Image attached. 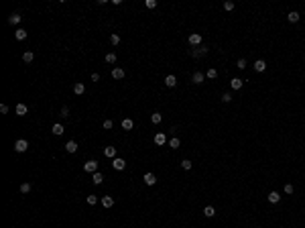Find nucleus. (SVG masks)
<instances>
[{"label": "nucleus", "mask_w": 305, "mask_h": 228, "mask_svg": "<svg viewBox=\"0 0 305 228\" xmlns=\"http://www.w3.org/2000/svg\"><path fill=\"white\" fill-rule=\"evenodd\" d=\"M27 149H29V141H27V139H19V141L14 143V151H16V153H25Z\"/></svg>", "instance_id": "f257e3e1"}, {"label": "nucleus", "mask_w": 305, "mask_h": 228, "mask_svg": "<svg viewBox=\"0 0 305 228\" xmlns=\"http://www.w3.org/2000/svg\"><path fill=\"white\" fill-rule=\"evenodd\" d=\"M83 171H88V173L94 175L96 171H98V161H86L83 163Z\"/></svg>", "instance_id": "f03ea898"}, {"label": "nucleus", "mask_w": 305, "mask_h": 228, "mask_svg": "<svg viewBox=\"0 0 305 228\" xmlns=\"http://www.w3.org/2000/svg\"><path fill=\"white\" fill-rule=\"evenodd\" d=\"M189 53H191V57H203V55L208 53V47H205V45H199L197 49H191Z\"/></svg>", "instance_id": "7ed1b4c3"}, {"label": "nucleus", "mask_w": 305, "mask_h": 228, "mask_svg": "<svg viewBox=\"0 0 305 228\" xmlns=\"http://www.w3.org/2000/svg\"><path fill=\"white\" fill-rule=\"evenodd\" d=\"M112 167H114L116 171H122V169L126 167V161L120 159V157H116V159H112Z\"/></svg>", "instance_id": "20e7f679"}, {"label": "nucleus", "mask_w": 305, "mask_h": 228, "mask_svg": "<svg viewBox=\"0 0 305 228\" xmlns=\"http://www.w3.org/2000/svg\"><path fill=\"white\" fill-rule=\"evenodd\" d=\"M189 45H197V47H199V45H202V35L199 33H191L189 35Z\"/></svg>", "instance_id": "39448f33"}, {"label": "nucleus", "mask_w": 305, "mask_h": 228, "mask_svg": "<svg viewBox=\"0 0 305 228\" xmlns=\"http://www.w3.org/2000/svg\"><path fill=\"white\" fill-rule=\"evenodd\" d=\"M203 80H205V74H203V71H195V74L191 75V81H193V84H203Z\"/></svg>", "instance_id": "423d86ee"}, {"label": "nucleus", "mask_w": 305, "mask_h": 228, "mask_svg": "<svg viewBox=\"0 0 305 228\" xmlns=\"http://www.w3.org/2000/svg\"><path fill=\"white\" fill-rule=\"evenodd\" d=\"M142 179H144V183H147V185H155V183H157L155 173H151V171H149V173H144V177H142Z\"/></svg>", "instance_id": "0eeeda50"}, {"label": "nucleus", "mask_w": 305, "mask_h": 228, "mask_svg": "<svg viewBox=\"0 0 305 228\" xmlns=\"http://www.w3.org/2000/svg\"><path fill=\"white\" fill-rule=\"evenodd\" d=\"M102 206H104V208H112V206H114V198H112V195H104V198H102Z\"/></svg>", "instance_id": "6e6552de"}, {"label": "nucleus", "mask_w": 305, "mask_h": 228, "mask_svg": "<svg viewBox=\"0 0 305 228\" xmlns=\"http://www.w3.org/2000/svg\"><path fill=\"white\" fill-rule=\"evenodd\" d=\"M83 92H86V86H83L81 81H77V84H73V94H75V96H81V94H83Z\"/></svg>", "instance_id": "1a4fd4ad"}, {"label": "nucleus", "mask_w": 305, "mask_h": 228, "mask_svg": "<svg viewBox=\"0 0 305 228\" xmlns=\"http://www.w3.org/2000/svg\"><path fill=\"white\" fill-rule=\"evenodd\" d=\"M266 200L271 202V204H279V202H281V194H277V192H271V194L266 195Z\"/></svg>", "instance_id": "9d476101"}, {"label": "nucleus", "mask_w": 305, "mask_h": 228, "mask_svg": "<svg viewBox=\"0 0 305 228\" xmlns=\"http://www.w3.org/2000/svg\"><path fill=\"white\" fill-rule=\"evenodd\" d=\"M153 141H155V145H159V147H161V145H165V143H167V136H165L163 133H159V134H155V139H153Z\"/></svg>", "instance_id": "9b49d317"}, {"label": "nucleus", "mask_w": 305, "mask_h": 228, "mask_svg": "<svg viewBox=\"0 0 305 228\" xmlns=\"http://www.w3.org/2000/svg\"><path fill=\"white\" fill-rule=\"evenodd\" d=\"M165 86L167 88H175L177 86V78L175 75H167V78H165Z\"/></svg>", "instance_id": "f8f14e48"}, {"label": "nucleus", "mask_w": 305, "mask_h": 228, "mask_svg": "<svg viewBox=\"0 0 305 228\" xmlns=\"http://www.w3.org/2000/svg\"><path fill=\"white\" fill-rule=\"evenodd\" d=\"M65 151H67V153H75V151H77V143H75V141H67V143H65Z\"/></svg>", "instance_id": "ddd939ff"}, {"label": "nucleus", "mask_w": 305, "mask_h": 228, "mask_svg": "<svg viewBox=\"0 0 305 228\" xmlns=\"http://www.w3.org/2000/svg\"><path fill=\"white\" fill-rule=\"evenodd\" d=\"M112 78H114V80H122V78H124V69L114 67V69H112Z\"/></svg>", "instance_id": "4468645a"}, {"label": "nucleus", "mask_w": 305, "mask_h": 228, "mask_svg": "<svg viewBox=\"0 0 305 228\" xmlns=\"http://www.w3.org/2000/svg\"><path fill=\"white\" fill-rule=\"evenodd\" d=\"M203 216H205V218L216 216V208H214V206H205V208H203Z\"/></svg>", "instance_id": "2eb2a0df"}, {"label": "nucleus", "mask_w": 305, "mask_h": 228, "mask_svg": "<svg viewBox=\"0 0 305 228\" xmlns=\"http://www.w3.org/2000/svg\"><path fill=\"white\" fill-rule=\"evenodd\" d=\"M242 84H244V81L240 80V78H234V80H230V86H232V90H240V88H242Z\"/></svg>", "instance_id": "dca6fc26"}, {"label": "nucleus", "mask_w": 305, "mask_h": 228, "mask_svg": "<svg viewBox=\"0 0 305 228\" xmlns=\"http://www.w3.org/2000/svg\"><path fill=\"white\" fill-rule=\"evenodd\" d=\"M104 155L110 159H116V149L114 147H104Z\"/></svg>", "instance_id": "f3484780"}, {"label": "nucleus", "mask_w": 305, "mask_h": 228, "mask_svg": "<svg viewBox=\"0 0 305 228\" xmlns=\"http://www.w3.org/2000/svg\"><path fill=\"white\" fill-rule=\"evenodd\" d=\"M14 112H16V116H25V114H27V106H25V104H16Z\"/></svg>", "instance_id": "a211bd4d"}, {"label": "nucleus", "mask_w": 305, "mask_h": 228, "mask_svg": "<svg viewBox=\"0 0 305 228\" xmlns=\"http://www.w3.org/2000/svg\"><path fill=\"white\" fill-rule=\"evenodd\" d=\"M8 22H10V25H19V22H20V14L19 12H12L10 16H8Z\"/></svg>", "instance_id": "6ab92c4d"}, {"label": "nucleus", "mask_w": 305, "mask_h": 228, "mask_svg": "<svg viewBox=\"0 0 305 228\" xmlns=\"http://www.w3.org/2000/svg\"><path fill=\"white\" fill-rule=\"evenodd\" d=\"M254 69H256V71H264V69H266V63H264L263 59H256L254 61Z\"/></svg>", "instance_id": "aec40b11"}, {"label": "nucleus", "mask_w": 305, "mask_h": 228, "mask_svg": "<svg viewBox=\"0 0 305 228\" xmlns=\"http://www.w3.org/2000/svg\"><path fill=\"white\" fill-rule=\"evenodd\" d=\"M14 37H16L19 41H25V39H27V31H25V29H16Z\"/></svg>", "instance_id": "412c9836"}, {"label": "nucleus", "mask_w": 305, "mask_h": 228, "mask_svg": "<svg viewBox=\"0 0 305 228\" xmlns=\"http://www.w3.org/2000/svg\"><path fill=\"white\" fill-rule=\"evenodd\" d=\"M33 59H35L33 51H25V53H22V61H25V63H31Z\"/></svg>", "instance_id": "4be33fe9"}, {"label": "nucleus", "mask_w": 305, "mask_h": 228, "mask_svg": "<svg viewBox=\"0 0 305 228\" xmlns=\"http://www.w3.org/2000/svg\"><path fill=\"white\" fill-rule=\"evenodd\" d=\"M161 120H163V114H159V112L151 114V122H153V124H159Z\"/></svg>", "instance_id": "5701e85b"}, {"label": "nucleus", "mask_w": 305, "mask_h": 228, "mask_svg": "<svg viewBox=\"0 0 305 228\" xmlns=\"http://www.w3.org/2000/svg\"><path fill=\"white\" fill-rule=\"evenodd\" d=\"M132 126H134V122L130 120V118H124V120H122V128H124V130H130Z\"/></svg>", "instance_id": "b1692460"}, {"label": "nucleus", "mask_w": 305, "mask_h": 228, "mask_svg": "<svg viewBox=\"0 0 305 228\" xmlns=\"http://www.w3.org/2000/svg\"><path fill=\"white\" fill-rule=\"evenodd\" d=\"M92 179H94V183H96V185H100L102 181H104V175H102L100 171H96V173H94V177H92Z\"/></svg>", "instance_id": "393cba45"}, {"label": "nucleus", "mask_w": 305, "mask_h": 228, "mask_svg": "<svg viewBox=\"0 0 305 228\" xmlns=\"http://www.w3.org/2000/svg\"><path fill=\"white\" fill-rule=\"evenodd\" d=\"M51 133H53V134H63V133H65V128L61 126V124H53V128H51Z\"/></svg>", "instance_id": "a878e982"}, {"label": "nucleus", "mask_w": 305, "mask_h": 228, "mask_svg": "<svg viewBox=\"0 0 305 228\" xmlns=\"http://www.w3.org/2000/svg\"><path fill=\"white\" fill-rule=\"evenodd\" d=\"M110 43H112V45H114V47H116V45H120V35H116V33H112V35H110Z\"/></svg>", "instance_id": "bb28decb"}, {"label": "nucleus", "mask_w": 305, "mask_h": 228, "mask_svg": "<svg viewBox=\"0 0 305 228\" xmlns=\"http://www.w3.org/2000/svg\"><path fill=\"white\" fill-rule=\"evenodd\" d=\"M287 19H289V22H297V20H299V12H295V10H291V12H289V16H287Z\"/></svg>", "instance_id": "cd10ccee"}, {"label": "nucleus", "mask_w": 305, "mask_h": 228, "mask_svg": "<svg viewBox=\"0 0 305 228\" xmlns=\"http://www.w3.org/2000/svg\"><path fill=\"white\" fill-rule=\"evenodd\" d=\"M179 145H181V141H179L177 136H173V139L169 141V147H173V149H179Z\"/></svg>", "instance_id": "c85d7f7f"}, {"label": "nucleus", "mask_w": 305, "mask_h": 228, "mask_svg": "<svg viewBox=\"0 0 305 228\" xmlns=\"http://www.w3.org/2000/svg\"><path fill=\"white\" fill-rule=\"evenodd\" d=\"M104 59H106V63H116V53H108Z\"/></svg>", "instance_id": "c756f323"}, {"label": "nucleus", "mask_w": 305, "mask_h": 228, "mask_svg": "<svg viewBox=\"0 0 305 228\" xmlns=\"http://www.w3.org/2000/svg\"><path fill=\"white\" fill-rule=\"evenodd\" d=\"M181 167L185 169V171H189V169H191V161H189V159H183V161H181Z\"/></svg>", "instance_id": "7c9ffc66"}, {"label": "nucleus", "mask_w": 305, "mask_h": 228, "mask_svg": "<svg viewBox=\"0 0 305 228\" xmlns=\"http://www.w3.org/2000/svg\"><path fill=\"white\" fill-rule=\"evenodd\" d=\"M31 192V183H22L20 185V194H29Z\"/></svg>", "instance_id": "2f4dec72"}, {"label": "nucleus", "mask_w": 305, "mask_h": 228, "mask_svg": "<svg viewBox=\"0 0 305 228\" xmlns=\"http://www.w3.org/2000/svg\"><path fill=\"white\" fill-rule=\"evenodd\" d=\"M283 189H285V194H287V195H291V194H293V185H291V183H285V188H283Z\"/></svg>", "instance_id": "473e14b6"}, {"label": "nucleus", "mask_w": 305, "mask_h": 228, "mask_svg": "<svg viewBox=\"0 0 305 228\" xmlns=\"http://www.w3.org/2000/svg\"><path fill=\"white\" fill-rule=\"evenodd\" d=\"M208 78H210V80H216L218 71H216V69H208Z\"/></svg>", "instance_id": "72a5a7b5"}, {"label": "nucleus", "mask_w": 305, "mask_h": 228, "mask_svg": "<svg viewBox=\"0 0 305 228\" xmlns=\"http://www.w3.org/2000/svg\"><path fill=\"white\" fill-rule=\"evenodd\" d=\"M88 204L90 206H96V204H98V198H96V195H88Z\"/></svg>", "instance_id": "f704fd0d"}, {"label": "nucleus", "mask_w": 305, "mask_h": 228, "mask_svg": "<svg viewBox=\"0 0 305 228\" xmlns=\"http://www.w3.org/2000/svg\"><path fill=\"white\" fill-rule=\"evenodd\" d=\"M236 67H238V69H244V67H246V59H238Z\"/></svg>", "instance_id": "c9c22d12"}, {"label": "nucleus", "mask_w": 305, "mask_h": 228, "mask_svg": "<svg viewBox=\"0 0 305 228\" xmlns=\"http://www.w3.org/2000/svg\"><path fill=\"white\" fill-rule=\"evenodd\" d=\"M224 8H226V10H232V8H234V2L226 0V2H224Z\"/></svg>", "instance_id": "e433bc0d"}, {"label": "nucleus", "mask_w": 305, "mask_h": 228, "mask_svg": "<svg viewBox=\"0 0 305 228\" xmlns=\"http://www.w3.org/2000/svg\"><path fill=\"white\" fill-rule=\"evenodd\" d=\"M144 4H147V8H155L157 6V0H147Z\"/></svg>", "instance_id": "4c0bfd02"}, {"label": "nucleus", "mask_w": 305, "mask_h": 228, "mask_svg": "<svg viewBox=\"0 0 305 228\" xmlns=\"http://www.w3.org/2000/svg\"><path fill=\"white\" fill-rule=\"evenodd\" d=\"M61 116H63V118H65V116H69V108H67V106L61 108Z\"/></svg>", "instance_id": "58836bf2"}, {"label": "nucleus", "mask_w": 305, "mask_h": 228, "mask_svg": "<svg viewBox=\"0 0 305 228\" xmlns=\"http://www.w3.org/2000/svg\"><path fill=\"white\" fill-rule=\"evenodd\" d=\"M232 100V94H224L222 96V102H230Z\"/></svg>", "instance_id": "ea45409f"}, {"label": "nucleus", "mask_w": 305, "mask_h": 228, "mask_svg": "<svg viewBox=\"0 0 305 228\" xmlns=\"http://www.w3.org/2000/svg\"><path fill=\"white\" fill-rule=\"evenodd\" d=\"M92 81H100V74H96V71H94V74H92Z\"/></svg>", "instance_id": "a19ab883"}, {"label": "nucleus", "mask_w": 305, "mask_h": 228, "mask_svg": "<svg viewBox=\"0 0 305 228\" xmlns=\"http://www.w3.org/2000/svg\"><path fill=\"white\" fill-rule=\"evenodd\" d=\"M0 112H2V114L8 112V106H6V104H2V106H0Z\"/></svg>", "instance_id": "79ce46f5"}, {"label": "nucleus", "mask_w": 305, "mask_h": 228, "mask_svg": "<svg viewBox=\"0 0 305 228\" xmlns=\"http://www.w3.org/2000/svg\"><path fill=\"white\" fill-rule=\"evenodd\" d=\"M104 128H112V120H104Z\"/></svg>", "instance_id": "37998d69"}]
</instances>
